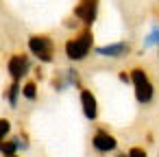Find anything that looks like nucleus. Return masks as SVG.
Segmentation results:
<instances>
[{
	"label": "nucleus",
	"mask_w": 159,
	"mask_h": 157,
	"mask_svg": "<svg viewBox=\"0 0 159 157\" xmlns=\"http://www.w3.org/2000/svg\"><path fill=\"white\" fill-rule=\"evenodd\" d=\"M11 129H13L11 120L5 118V116H0V140H7V137L11 135Z\"/></svg>",
	"instance_id": "obj_15"
},
{
	"label": "nucleus",
	"mask_w": 159,
	"mask_h": 157,
	"mask_svg": "<svg viewBox=\"0 0 159 157\" xmlns=\"http://www.w3.org/2000/svg\"><path fill=\"white\" fill-rule=\"evenodd\" d=\"M20 96H22V85H20L18 81H11V83L7 85V90L2 92V98L7 100V105H9L11 109H18Z\"/></svg>",
	"instance_id": "obj_9"
},
{
	"label": "nucleus",
	"mask_w": 159,
	"mask_h": 157,
	"mask_svg": "<svg viewBox=\"0 0 159 157\" xmlns=\"http://www.w3.org/2000/svg\"><path fill=\"white\" fill-rule=\"evenodd\" d=\"M33 72H35V81H44V68L42 66H33Z\"/></svg>",
	"instance_id": "obj_20"
},
{
	"label": "nucleus",
	"mask_w": 159,
	"mask_h": 157,
	"mask_svg": "<svg viewBox=\"0 0 159 157\" xmlns=\"http://www.w3.org/2000/svg\"><path fill=\"white\" fill-rule=\"evenodd\" d=\"M79 103H81L83 118H85L87 122H96V120H98V113H100V107H98V98H96V94H94L89 87L81 85V87H79Z\"/></svg>",
	"instance_id": "obj_7"
},
{
	"label": "nucleus",
	"mask_w": 159,
	"mask_h": 157,
	"mask_svg": "<svg viewBox=\"0 0 159 157\" xmlns=\"http://www.w3.org/2000/svg\"><path fill=\"white\" fill-rule=\"evenodd\" d=\"M5 157H22L20 153H16V155H5Z\"/></svg>",
	"instance_id": "obj_22"
},
{
	"label": "nucleus",
	"mask_w": 159,
	"mask_h": 157,
	"mask_svg": "<svg viewBox=\"0 0 159 157\" xmlns=\"http://www.w3.org/2000/svg\"><path fill=\"white\" fill-rule=\"evenodd\" d=\"M7 72L11 76V81L22 83L24 79H29V74L33 72V59L29 53L24 50H16L7 57Z\"/></svg>",
	"instance_id": "obj_4"
},
{
	"label": "nucleus",
	"mask_w": 159,
	"mask_h": 157,
	"mask_svg": "<svg viewBox=\"0 0 159 157\" xmlns=\"http://www.w3.org/2000/svg\"><path fill=\"white\" fill-rule=\"evenodd\" d=\"M2 142H5V140H0V148H2Z\"/></svg>",
	"instance_id": "obj_24"
},
{
	"label": "nucleus",
	"mask_w": 159,
	"mask_h": 157,
	"mask_svg": "<svg viewBox=\"0 0 159 157\" xmlns=\"http://www.w3.org/2000/svg\"><path fill=\"white\" fill-rule=\"evenodd\" d=\"M18 140H20V150H26V148H31V137H29V133H26V129H24V127H20Z\"/></svg>",
	"instance_id": "obj_16"
},
{
	"label": "nucleus",
	"mask_w": 159,
	"mask_h": 157,
	"mask_svg": "<svg viewBox=\"0 0 159 157\" xmlns=\"http://www.w3.org/2000/svg\"><path fill=\"white\" fill-rule=\"evenodd\" d=\"M133 50V44L131 42H109V44H102V46H94V53L102 59H122V57H129Z\"/></svg>",
	"instance_id": "obj_8"
},
{
	"label": "nucleus",
	"mask_w": 159,
	"mask_h": 157,
	"mask_svg": "<svg viewBox=\"0 0 159 157\" xmlns=\"http://www.w3.org/2000/svg\"><path fill=\"white\" fill-rule=\"evenodd\" d=\"M157 59H159V42H157Z\"/></svg>",
	"instance_id": "obj_23"
},
{
	"label": "nucleus",
	"mask_w": 159,
	"mask_h": 157,
	"mask_svg": "<svg viewBox=\"0 0 159 157\" xmlns=\"http://www.w3.org/2000/svg\"><path fill=\"white\" fill-rule=\"evenodd\" d=\"M26 48H29V55L33 59H37L42 66L55 63L57 44H55V39L48 33H31L26 37Z\"/></svg>",
	"instance_id": "obj_2"
},
{
	"label": "nucleus",
	"mask_w": 159,
	"mask_h": 157,
	"mask_svg": "<svg viewBox=\"0 0 159 157\" xmlns=\"http://www.w3.org/2000/svg\"><path fill=\"white\" fill-rule=\"evenodd\" d=\"M98 9H100V0H79L76 7L72 9V16L85 29H92L94 22L98 20Z\"/></svg>",
	"instance_id": "obj_6"
},
{
	"label": "nucleus",
	"mask_w": 159,
	"mask_h": 157,
	"mask_svg": "<svg viewBox=\"0 0 159 157\" xmlns=\"http://www.w3.org/2000/svg\"><path fill=\"white\" fill-rule=\"evenodd\" d=\"M131 74V85H133V92H135V100L139 105H150L152 98H155V85L148 76V70L144 66H135L129 70Z\"/></svg>",
	"instance_id": "obj_3"
},
{
	"label": "nucleus",
	"mask_w": 159,
	"mask_h": 157,
	"mask_svg": "<svg viewBox=\"0 0 159 157\" xmlns=\"http://www.w3.org/2000/svg\"><path fill=\"white\" fill-rule=\"evenodd\" d=\"M92 148L98 155H109L118 148V137L102 124H96L94 133H92Z\"/></svg>",
	"instance_id": "obj_5"
},
{
	"label": "nucleus",
	"mask_w": 159,
	"mask_h": 157,
	"mask_svg": "<svg viewBox=\"0 0 159 157\" xmlns=\"http://www.w3.org/2000/svg\"><path fill=\"white\" fill-rule=\"evenodd\" d=\"M50 87H52L57 94H63L66 90H70V85H68V79H66V72H63V70H57V72H52V76H50Z\"/></svg>",
	"instance_id": "obj_11"
},
{
	"label": "nucleus",
	"mask_w": 159,
	"mask_h": 157,
	"mask_svg": "<svg viewBox=\"0 0 159 157\" xmlns=\"http://www.w3.org/2000/svg\"><path fill=\"white\" fill-rule=\"evenodd\" d=\"M63 72H66V79H68V85H70V87H76V90H79V87L83 85V81H81V72H79L76 68H66Z\"/></svg>",
	"instance_id": "obj_13"
},
{
	"label": "nucleus",
	"mask_w": 159,
	"mask_h": 157,
	"mask_svg": "<svg viewBox=\"0 0 159 157\" xmlns=\"http://www.w3.org/2000/svg\"><path fill=\"white\" fill-rule=\"evenodd\" d=\"M63 26H66V29H72V31H76V29L81 26V22H79V20H76V18L72 16V18H68V20L63 22Z\"/></svg>",
	"instance_id": "obj_18"
},
{
	"label": "nucleus",
	"mask_w": 159,
	"mask_h": 157,
	"mask_svg": "<svg viewBox=\"0 0 159 157\" xmlns=\"http://www.w3.org/2000/svg\"><path fill=\"white\" fill-rule=\"evenodd\" d=\"M22 98L29 103H35L39 98V83L35 79H24L22 81Z\"/></svg>",
	"instance_id": "obj_10"
},
{
	"label": "nucleus",
	"mask_w": 159,
	"mask_h": 157,
	"mask_svg": "<svg viewBox=\"0 0 159 157\" xmlns=\"http://www.w3.org/2000/svg\"><path fill=\"white\" fill-rule=\"evenodd\" d=\"M92 50H94V31L85 29V26L81 31L72 33L63 44V53H66L68 61H72V63L85 61Z\"/></svg>",
	"instance_id": "obj_1"
},
{
	"label": "nucleus",
	"mask_w": 159,
	"mask_h": 157,
	"mask_svg": "<svg viewBox=\"0 0 159 157\" xmlns=\"http://www.w3.org/2000/svg\"><path fill=\"white\" fill-rule=\"evenodd\" d=\"M118 81L124 83V85H131V74H129V70H120V72H118Z\"/></svg>",
	"instance_id": "obj_19"
},
{
	"label": "nucleus",
	"mask_w": 159,
	"mask_h": 157,
	"mask_svg": "<svg viewBox=\"0 0 159 157\" xmlns=\"http://www.w3.org/2000/svg\"><path fill=\"white\" fill-rule=\"evenodd\" d=\"M126 155H129V157H148L146 148H142V146H131V148L126 150Z\"/></svg>",
	"instance_id": "obj_17"
},
{
	"label": "nucleus",
	"mask_w": 159,
	"mask_h": 157,
	"mask_svg": "<svg viewBox=\"0 0 159 157\" xmlns=\"http://www.w3.org/2000/svg\"><path fill=\"white\" fill-rule=\"evenodd\" d=\"M113 157H129V155H126V153H116Z\"/></svg>",
	"instance_id": "obj_21"
},
{
	"label": "nucleus",
	"mask_w": 159,
	"mask_h": 157,
	"mask_svg": "<svg viewBox=\"0 0 159 157\" xmlns=\"http://www.w3.org/2000/svg\"><path fill=\"white\" fill-rule=\"evenodd\" d=\"M0 153H2V157L5 155H16V153H20V140H18V135H9L5 142H2V148H0Z\"/></svg>",
	"instance_id": "obj_12"
},
{
	"label": "nucleus",
	"mask_w": 159,
	"mask_h": 157,
	"mask_svg": "<svg viewBox=\"0 0 159 157\" xmlns=\"http://www.w3.org/2000/svg\"><path fill=\"white\" fill-rule=\"evenodd\" d=\"M157 42H159V24H155V26L150 29V33L146 35V39H144V50L150 48V46H157Z\"/></svg>",
	"instance_id": "obj_14"
}]
</instances>
